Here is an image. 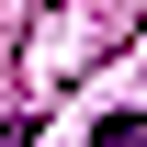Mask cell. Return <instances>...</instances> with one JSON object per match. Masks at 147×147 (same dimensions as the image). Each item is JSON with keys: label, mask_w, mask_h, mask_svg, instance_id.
I'll use <instances>...</instances> for the list:
<instances>
[{"label": "cell", "mask_w": 147, "mask_h": 147, "mask_svg": "<svg viewBox=\"0 0 147 147\" xmlns=\"http://www.w3.org/2000/svg\"><path fill=\"white\" fill-rule=\"evenodd\" d=\"M91 147H147V102H125V113H102V125H91Z\"/></svg>", "instance_id": "cell-1"}, {"label": "cell", "mask_w": 147, "mask_h": 147, "mask_svg": "<svg viewBox=\"0 0 147 147\" xmlns=\"http://www.w3.org/2000/svg\"><path fill=\"white\" fill-rule=\"evenodd\" d=\"M0 147H34V125H23V113H11V125H0Z\"/></svg>", "instance_id": "cell-2"}]
</instances>
